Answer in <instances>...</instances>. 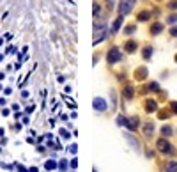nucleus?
<instances>
[{
    "instance_id": "25",
    "label": "nucleus",
    "mask_w": 177,
    "mask_h": 172,
    "mask_svg": "<svg viewBox=\"0 0 177 172\" xmlns=\"http://www.w3.org/2000/svg\"><path fill=\"white\" fill-rule=\"evenodd\" d=\"M94 16H99V6H94Z\"/></svg>"
},
{
    "instance_id": "13",
    "label": "nucleus",
    "mask_w": 177,
    "mask_h": 172,
    "mask_svg": "<svg viewBox=\"0 0 177 172\" xmlns=\"http://www.w3.org/2000/svg\"><path fill=\"white\" fill-rule=\"evenodd\" d=\"M152 52H154V50H152V46H145V48H144V52H142V55H144V59H145V61H149V59H151V55H152Z\"/></svg>"
},
{
    "instance_id": "9",
    "label": "nucleus",
    "mask_w": 177,
    "mask_h": 172,
    "mask_svg": "<svg viewBox=\"0 0 177 172\" xmlns=\"http://www.w3.org/2000/svg\"><path fill=\"white\" fill-rule=\"evenodd\" d=\"M161 30H163V23H154V25L151 27V34H152V36L161 34Z\"/></svg>"
},
{
    "instance_id": "21",
    "label": "nucleus",
    "mask_w": 177,
    "mask_h": 172,
    "mask_svg": "<svg viewBox=\"0 0 177 172\" xmlns=\"http://www.w3.org/2000/svg\"><path fill=\"white\" fill-rule=\"evenodd\" d=\"M175 22H177V14H170V16L166 18V23H170V25L172 23H175Z\"/></svg>"
},
{
    "instance_id": "11",
    "label": "nucleus",
    "mask_w": 177,
    "mask_h": 172,
    "mask_svg": "<svg viewBox=\"0 0 177 172\" xmlns=\"http://www.w3.org/2000/svg\"><path fill=\"white\" fill-rule=\"evenodd\" d=\"M144 133H145V137H151V135L154 133V124H152V122H147V124H145Z\"/></svg>"
},
{
    "instance_id": "31",
    "label": "nucleus",
    "mask_w": 177,
    "mask_h": 172,
    "mask_svg": "<svg viewBox=\"0 0 177 172\" xmlns=\"http://www.w3.org/2000/svg\"><path fill=\"white\" fill-rule=\"evenodd\" d=\"M175 62H177V55H175Z\"/></svg>"
},
{
    "instance_id": "6",
    "label": "nucleus",
    "mask_w": 177,
    "mask_h": 172,
    "mask_svg": "<svg viewBox=\"0 0 177 172\" xmlns=\"http://www.w3.org/2000/svg\"><path fill=\"white\" fill-rule=\"evenodd\" d=\"M92 105H94V108H96L98 112H105V110H106V101L103 100V98H96Z\"/></svg>"
},
{
    "instance_id": "24",
    "label": "nucleus",
    "mask_w": 177,
    "mask_h": 172,
    "mask_svg": "<svg viewBox=\"0 0 177 172\" xmlns=\"http://www.w3.org/2000/svg\"><path fill=\"white\" fill-rule=\"evenodd\" d=\"M60 135L64 137V139H69V133H67L66 130H60Z\"/></svg>"
},
{
    "instance_id": "22",
    "label": "nucleus",
    "mask_w": 177,
    "mask_h": 172,
    "mask_svg": "<svg viewBox=\"0 0 177 172\" xmlns=\"http://www.w3.org/2000/svg\"><path fill=\"white\" fill-rule=\"evenodd\" d=\"M166 7H168V9H172V11H174V9H177V0H172Z\"/></svg>"
},
{
    "instance_id": "23",
    "label": "nucleus",
    "mask_w": 177,
    "mask_h": 172,
    "mask_svg": "<svg viewBox=\"0 0 177 172\" xmlns=\"http://www.w3.org/2000/svg\"><path fill=\"white\" fill-rule=\"evenodd\" d=\"M170 36H172V37H177V27H172L170 28Z\"/></svg>"
},
{
    "instance_id": "3",
    "label": "nucleus",
    "mask_w": 177,
    "mask_h": 172,
    "mask_svg": "<svg viewBox=\"0 0 177 172\" xmlns=\"http://www.w3.org/2000/svg\"><path fill=\"white\" fill-rule=\"evenodd\" d=\"M158 149H160L163 155H174V153H175L174 147H172V144L168 142V140H165V139L158 140Z\"/></svg>"
},
{
    "instance_id": "29",
    "label": "nucleus",
    "mask_w": 177,
    "mask_h": 172,
    "mask_svg": "<svg viewBox=\"0 0 177 172\" xmlns=\"http://www.w3.org/2000/svg\"><path fill=\"white\" fill-rule=\"evenodd\" d=\"M28 172H39V170H37V169H36V167H32V169H30V170H28Z\"/></svg>"
},
{
    "instance_id": "7",
    "label": "nucleus",
    "mask_w": 177,
    "mask_h": 172,
    "mask_svg": "<svg viewBox=\"0 0 177 172\" xmlns=\"http://www.w3.org/2000/svg\"><path fill=\"white\" fill-rule=\"evenodd\" d=\"M136 46H138L136 41H127L126 45H124V50H126L127 53H133V52H136Z\"/></svg>"
},
{
    "instance_id": "20",
    "label": "nucleus",
    "mask_w": 177,
    "mask_h": 172,
    "mask_svg": "<svg viewBox=\"0 0 177 172\" xmlns=\"http://www.w3.org/2000/svg\"><path fill=\"white\" fill-rule=\"evenodd\" d=\"M149 91H160V83H158V82L149 83Z\"/></svg>"
},
{
    "instance_id": "30",
    "label": "nucleus",
    "mask_w": 177,
    "mask_h": 172,
    "mask_svg": "<svg viewBox=\"0 0 177 172\" xmlns=\"http://www.w3.org/2000/svg\"><path fill=\"white\" fill-rule=\"evenodd\" d=\"M106 2H108V4H110V7H112V0H106Z\"/></svg>"
},
{
    "instance_id": "14",
    "label": "nucleus",
    "mask_w": 177,
    "mask_h": 172,
    "mask_svg": "<svg viewBox=\"0 0 177 172\" xmlns=\"http://www.w3.org/2000/svg\"><path fill=\"white\" fill-rule=\"evenodd\" d=\"M136 18H138V22H147V20L151 18V12L149 11H142Z\"/></svg>"
},
{
    "instance_id": "1",
    "label": "nucleus",
    "mask_w": 177,
    "mask_h": 172,
    "mask_svg": "<svg viewBox=\"0 0 177 172\" xmlns=\"http://www.w3.org/2000/svg\"><path fill=\"white\" fill-rule=\"evenodd\" d=\"M117 122H119L121 126H126L129 131H136V130H138V124H140L138 117H129V119H126V117H119Z\"/></svg>"
},
{
    "instance_id": "26",
    "label": "nucleus",
    "mask_w": 177,
    "mask_h": 172,
    "mask_svg": "<svg viewBox=\"0 0 177 172\" xmlns=\"http://www.w3.org/2000/svg\"><path fill=\"white\" fill-rule=\"evenodd\" d=\"M66 167H67V161H66V160H62V161H60V169H62V170H64Z\"/></svg>"
},
{
    "instance_id": "16",
    "label": "nucleus",
    "mask_w": 177,
    "mask_h": 172,
    "mask_svg": "<svg viewBox=\"0 0 177 172\" xmlns=\"http://www.w3.org/2000/svg\"><path fill=\"white\" fill-rule=\"evenodd\" d=\"M166 170L168 172H177V161H168V163H166Z\"/></svg>"
},
{
    "instance_id": "8",
    "label": "nucleus",
    "mask_w": 177,
    "mask_h": 172,
    "mask_svg": "<svg viewBox=\"0 0 177 172\" xmlns=\"http://www.w3.org/2000/svg\"><path fill=\"white\" fill-rule=\"evenodd\" d=\"M145 76H147V69H145V67H138V69L135 71V78H136V80H144Z\"/></svg>"
},
{
    "instance_id": "28",
    "label": "nucleus",
    "mask_w": 177,
    "mask_h": 172,
    "mask_svg": "<svg viewBox=\"0 0 177 172\" xmlns=\"http://www.w3.org/2000/svg\"><path fill=\"white\" fill-rule=\"evenodd\" d=\"M69 151H71V153H76V145L73 144V145H71V147H69Z\"/></svg>"
},
{
    "instance_id": "10",
    "label": "nucleus",
    "mask_w": 177,
    "mask_h": 172,
    "mask_svg": "<svg viewBox=\"0 0 177 172\" xmlns=\"http://www.w3.org/2000/svg\"><path fill=\"white\" fill-rule=\"evenodd\" d=\"M122 94H124V98H126V100H131L133 94H135V92H133V85H126V87H124V92H122Z\"/></svg>"
},
{
    "instance_id": "19",
    "label": "nucleus",
    "mask_w": 177,
    "mask_h": 172,
    "mask_svg": "<svg viewBox=\"0 0 177 172\" xmlns=\"http://www.w3.org/2000/svg\"><path fill=\"white\" fill-rule=\"evenodd\" d=\"M136 28H135V25H127L126 28H124V34H127V36H131L133 32H135Z\"/></svg>"
},
{
    "instance_id": "4",
    "label": "nucleus",
    "mask_w": 177,
    "mask_h": 172,
    "mask_svg": "<svg viewBox=\"0 0 177 172\" xmlns=\"http://www.w3.org/2000/svg\"><path fill=\"white\" fill-rule=\"evenodd\" d=\"M108 64H115V62H119L122 59V55H121V50L117 48V46H112L110 48V52H108Z\"/></svg>"
},
{
    "instance_id": "2",
    "label": "nucleus",
    "mask_w": 177,
    "mask_h": 172,
    "mask_svg": "<svg viewBox=\"0 0 177 172\" xmlns=\"http://www.w3.org/2000/svg\"><path fill=\"white\" fill-rule=\"evenodd\" d=\"M135 4H136V0H122L121 4H119V14H121L122 18L127 16V14L131 12V9L135 7Z\"/></svg>"
},
{
    "instance_id": "12",
    "label": "nucleus",
    "mask_w": 177,
    "mask_h": 172,
    "mask_svg": "<svg viewBox=\"0 0 177 172\" xmlns=\"http://www.w3.org/2000/svg\"><path fill=\"white\" fill-rule=\"evenodd\" d=\"M145 108H147V112H152V110H156V108H158V103H156L154 100H147Z\"/></svg>"
},
{
    "instance_id": "5",
    "label": "nucleus",
    "mask_w": 177,
    "mask_h": 172,
    "mask_svg": "<svg viewBox=\"0 0 177 172\" xmlns=\"http://www.w3.org/2000/svg\"><path fill=\"white\" fill-rule=\"evenodd\" d=\"M103 39H105V25H98L94 34V45H99Z\"/></svg>"
},
{
    "instance_id": "27",
    "label": "nucleus",
    "mask_w": 177,
    "mask_h": 172,
    "mask_svg": "<svg viewBox=\"0 0 177 172\" xmlns=\"http://www.w3.org/2000/svg\"><path fill=\"white\" fill-rule=\"evenodd\" d=\"M172 110H174V114H177V103H172Z\"/></svg>"
},
{
    "instance_id": "15",
    "label": "nucleus",
    "mask_w": 177,
    "mask_h": 172,
    "mask_svg": "<svg viewBox=\"0 0 177 172\" xmlns=\"http://www.w3.org/2000/svg\"><path fill=\"white\" fill-rule=\"evenodd\" d=\"M121 23H122V16H119L115 22H113V25H112V32H117V30L121 28Z\"/></svg>"
},
{
    "instance_id": "17",
    "label": "nucleus",
    "mask_w": 177,
    "mask_h": 172,
    "mask_svg": "<svg viewBox=\"0 0 177 172\" xmlns=\"http://www.w3.org/2000/svg\"><path fill=\"white\" fill-rule=\"evenodd\" d=\"M44 167H46V170H55V169H57V163L53 160H48L46 163H44Z\"/></svg>"
},
{
    "instance_id": "18",
    "label": "nucleus",
    "mask_w": 177,
    "mask_h": 172,
    "mask_svg": "<svg viewBox=\"0 0 177 172\" xmlns=\"http://www.w3.org/2000/svg\"><path fill=\"white\" fill-rule=\"evenodd\" d=\"M161 133L166 135V137H170V135H172V128L170 126H163V128H161Z\"/></svg>"
}]
</instances>
